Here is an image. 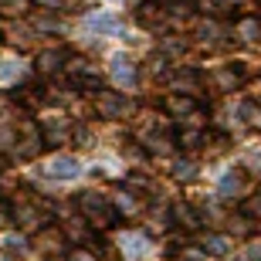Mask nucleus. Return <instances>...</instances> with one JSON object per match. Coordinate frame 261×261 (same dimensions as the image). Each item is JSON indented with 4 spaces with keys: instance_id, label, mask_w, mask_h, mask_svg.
I'll list each match as a JSON object with an SVG mask.
<instances>
[{
    "instance_id": "1",
    "label": "nucleus",
    "mask_w": 261,
    "mask_h": 261,
    "mask_svg": "<svg viewBox=\"0 0 261 261\" xmlns=\"http://www.w3.org/2000/svg\"><path fill=\"white\" fill-rule=\"evenodd\" d=\"M78 207H82V214H85V221L92 224V227H98V231H109V227L116 224V217H119L112 197H102V194H95V190L78 194Z\"/></svg>"
},
{
    "instance_id": "2",
    "label": "nucleus",
    "mask_w": 261,
    "mask_h": 261,
    "mask_svg": "<svg viewBox=\"0 0 261 261\" xmlns=\"http://www.w3.org/2000/svg\"><path fill=\"white\" fill-rule=\"evenodd\" d=\"M41 173L48 176V180H78L82 176V160L78 156H68V153L51 156L48 163L41 166Z\"/></svg>"
},
{
    "instance_id": "27",
    "label": "nucleus",
    "mask_w": 261,
    "mask_h": 261,
    "mask_svg": "<svg viewBox=\"0 0 261 261\" xmlns=\"http://www.w3.org/2000/svg\"><path fill=\"white\" fill-rule=\"evenodd\" d=\"M180 254H184L187 261H211V254L203 251V248H184V251H180Z\"/></svg>"
},
{
    "instance_id": "23",
    "label": "nucleus",
    "mask_w": 261,
    "mask_h": 261,
    "mask_svg": "<svg viewBox=\"0 0 261 261\" xmlns=\"http://www.w3.org/2000/svg\"><path fill=\"white\" fill-rule=\"evenodd\" d=\"M197 34H200L203 41H217L221 38V24H217V20H203L200 28H197Z\"/></svg>"
},
{
    "instance_id": "11",
    "label": "nucleus",
    "mask_w": 261,
    "mask_h": 261,
    "mask_svg": "<svg viewBox=\"0 0 261 261\" xmlns=\"http://www.w3.org/2000/svg\"><path fill=\"white\" fill-rule=\"evenodd\" d=\"M173 221L184 227V231H197L200 227V214L190 207V203H176L173 207Z\"/></svg>"
},
{
    "instance_id": "30",
    "label": "nucleus",
    "mask_w": 261,
    "mask_h": 261,
    "mask_svg": "<svg viewBox=\"0 0 261 261\" xmlns=\"http://www.w3.org/2000/svg\"><path fill=\"white\" fill-rule=\"evenodd\" d=\"M68 261H98V258H92L85 251H68Z\"/></svg>"
},
{
    "instance_id": "32",
    "label": "nucleus",
    "mask_w": 261,
    "mask_h": 261,
    "mask_svg": "<svg viewBox=\"0 0 261 261\" xmlns=\"http://www.w3.org/2000/svg\"><path fill=\"white\" fill-rule=\"evenodd\" d=\"M251 261H261V244H251Z\"/></svg>"
},
{
    "instance_id": "16",
    "label": "nucleus",
    "mask_w": 261,
    "mask_h": 261,
    "mask_svg": "<svg viewBox=\"0 0 261 261\" xmlns=\"http://www.w3.org/2000/svg\"><path fill=\"white\" fill-rule=\"evenodd\" d=\"M238 38L241 41H258L261 38V20L258 17H244L241 24H238Z\"/></svg>"
},
{
    "instance_id": "33",
    "label": "nucleus",
    "mask_w": 261,
    "mask_h": 261,
    "mask_svg": "<svg viewBox=\"0 0 261 261\" xmlns=\"http://www.w3.org/2000/svg\"><path fill=\"white\" fill-rule=\"evenodd\" d=\"M7 224V211H4V203H0V227Z\"/></svg>"
},
{
    "instance_id": "13",
    "label": "nucleus",
    "mask_w": 261,
    "mask_h": 261,
    "mask_svg": "<svg viewBox=\"0 0 261 261\" xmlns=\"http://www.w3.org/2000/svg\"><path fill=\"white\" fill-rule=\"evenodd\" d=\"M88 227H92V224H88L85 217H71V221L65 224V234H68L75 244H85L88 238H92V231H88Z\"/></svg>"
},
{
    "instance_id": "20",
    "label": "nucleus",
    "mask_w": 261,
    "mask_h": 261,
    "mask_svg": "<svg viewBox=\"0 0 261 261\" xmlns=\"http://www.w3.org/2000/svg\"><path fill=\"white\" fill-rule=\"evenodd\" d=\"M241 217H248V221H261V194L248 197V200L241 203Z\"/></svg>"
},
{
    "instance_id": "22",
    "label": "nucleus",
    "mask_w": 261,
    "mask_h": 261,
    "mask_svg": "<svg viewBox=\"0 0 261 261\" xmlns=\"http://www.w3.org/2000/svg\"><path fill=\"white\" fill-rule=\"evenodd\" d=\"M4 248H7L10 254H28V238H24V234H7V238H4Z\"/></svg>"
},
{
    "instance_id": "28",
    "label": "nucleus",
    "mask_w": 261,
    "mask_h": 261,
    "mask_svg": "<svg viewBox=\"0 0 261 261\" xmlns=\"http://www.w3.org/2000/svg\"><path fill=\"white\" fill-rule=\"evenodd\" d=\"M44 10H65L68 7V0H38Z\"/></svg>"
},
{
    "instance_id": "17",
    "label": "nucleus",
    "mask_w": 261,
    "mask_h": 261,
    "mask_svg": "<svg viewBox=\"0 0 261 261\" xmlns=\"http://www.w3.org/2000/svg\"><path fill=\"white\" fill-rule=\"evenodd\" d=\"M112 203H116V214H126V217L139 211V200H136V194H129V190H126V194H116Z\"/></svg>"
},
{
    "instance_id": "14",
    "label": "nucleus",
    "mask_w": 261,
    "mask_h": 261,
    "mask_svg": "<svg viewBox=\"0 0 261 261\" xmlns=\"http://www.w3.org/2000/svg\"><path fill=\"white\" fill-rule=\"evenodd\" d=\"M203 251L221 258V254L231 251V238H227V234H207V238H203Z\"/></svg>"
},
{
    "instance_id": "6",
    "label": "nucleus",
    "mask_w": 261,
    "mask_h": 261,
    "mask_svg": "<svg viewBox=\"0 0 261 261\" xmlns=\"http://www.w3.org/2000/svg\"><path fill=\"white\" fill-rule=\"evenodd\" d=\"M65 65H68V55L61 48H51V51H41V58H38V71L44 78H51V75H61L65 71Z\"/></svg>"
},
{
    "instance_id": "15",
    "label": "nucleus",
    "mask_w": 261,
    "mask_h": 261,
    "mask_svg": "<svg viewBox=\"0 0 261 261\" xmlns=\"http://www.w3.org/2000/svg\"><path fill=\"white\" fill-rule=\"evenodd\" d=\"M146 149L149 153H170L173 149V136H166V133H146Z\"/></svg>"
},
{
    "instance_id": "7",
    "label": "nucleus",
    "mask_w": 261,
    "mask_h": 261,
    "mask_svg": "<svg viewBox=\"0 0 261 261\" xmlns=\"http://www.w3.org/2000/svg\"><path fill=\"white\" fill-rule=\"evenodd\" d=\"M119 248H122L126 261H139L146 251H149V238H146V234L129 231V234H122V238H119Z\"/></svg>"
},
{
    "instance_id": "26",
    "label": "nucleus",
    "mask_w": 261,
    "mask_h": 261,
    "mask_svg": "<svg viewBox=\"0 0 261 261\" xmlns=\"http://www.w3.org/2000/svg\"><path fill=\"white\" fill-rule=\"evenodd\" d=\"M20 75V61H4L0 65V82H14Z\"/></svg>"
},
{
    "instance_id": "18",
    "label": "nucleus",
    "mask_w": 261,
    "mask_h": 261,
    "mask_svg": "<svg viewBox=\"0 0 261 261\" xmlns=\"http://www.w3.org/2000/svg\"><path fill=\"white\" fill-rule=\"evenodd\" d=\"M214 82H217V88H224V92H227V88H234L238 85V82H241V68H224V71H217V75H214Z\"/></svg>"
},
{
    "instance_id": "9",
    "label": "nucleus",
    "mask_w": 261,
    "mask_h": 261,
    "mask_svg": "<svg viewBox=\"0 0 261 261\" xmlns=\"http://www.w3.org/2000/svg\"><path fill=\"white\" fill-rule=\"evenodd\" d=\"M163 109L170 112V116H176V119H190V116H197V102H194L190 95H180V92L166 95V98H163Z\"/></svg>"
},
{
    "instance_id": "31",
    "label": "nucleus",
    "mask_w": 261,
    "mask_h": 261,
    "mask_svg": "<svg viewBox=\"0 0 261 261\" xmlns=\"http://www.w3.org/2000/svg\"><path fill=\"white\" fill-rule=\"evenodd\" d=\"M20 4H24V0H0V7H10V10H14V7L20 10Z\"/></svg>"
},
{
    "instance_id": "8",
    "label": "nucleus",
    "mask_w": 261,
    "mask_h": 261,
    "mask_svg": "<svg viewBox=\"0 0 261 261\" xmlns=\"http://www.w3.org/2000/svg\"><path fill=\"white\" fill-rule=\"evenodd\" d=\"M82 28H85L88 34H98V38H102V34H119V31H122L119 28V17H112V14H88Z\"/></svg>"
},
{
    "instance_id": "3",
    "label": "nucleus",
    "mask_w": 261,
    "mask_h": 261,
    "mask_svg": "<svg viewBox=\"0 0 261 261\" xmlns=\"http://www.w3.org/2000/svg\"><path fill=\"white\" fill-rule=\"evenodd\" d=\"M109 75H112V82L119 88H133L139 82V68H136V61L129 58L126 51H119V55L109 58Z\"/></svg>"
},
{
    "instance_id": "4",
    "label": "nucleus",
    "mask_w": 261,
    "mask_h": 261,
    "mask_svg": "<svg viewBox=\"0 0 261 261\" xmlns=\"http://www.w3.org/2000/svg\"><path fill=\"white\" fill-rule=\"evenodd\" d=\"M95 109H98L102 119H122L133 106L126 102V95H119V92H112V88H102V92L95 95Z\"/></svg>"
},
{
    "instance_id": "35",
    "label": "nucleus",
    "mask_w": 261,
    "mask_h": 261,
    "mask_svg": "<svg viewBox=\"0 0 261 261\" xmlns=\"http://www.w3.org/2000/svg\"><path fill=\"white\" fill-rule=\"evenodd\" d=\"M109 4H116V0H109Z\"/></svg>"
},
{
    "instance_id": "29",
    "label": "nucleus",
    "mask_w": 261,
    "mask_h": 261,
    "mask_svg": "<svg viewBox=\"0 0 261 261\" xmlns=\"http://www.w3.org/2000/svg\"><path fill=\"white\" fill-rule=\"evenodd\" d=\"M163 48L170 51V55H184V48H187V44H184V41H166Z\"/></svg>"
},
{
    "instance_id": "19",
    "label": "nucleus",
    "mask_w": 261,
    "mask_h": 261,
    "mask_svg": "<svg viewBox=\"0 0 261 261\" xmlns=\"http://www.w3.org/2000/svg\"><path fill=\"white\" fill-rule=\"evenodd\" d=\"M173 176H176V180H184V184H187V180H194V176H197V163H194V160H176V163H173Z\"/></svg>"
},
{
    "instance_id": "21",
    "label": "nucleus",
    "mask_w": 261,
    "mask_h": 261,
    "mask_svg": "<svg viewBox=\"0 0 261 261\" xmlns=\"http://www.w3.org/2000/svg\"><path fill=\"white\" fill-rule=\"evenodd\" d=\"M200 139H207L203 129H184V133H180V146H184V149H197Z\"/></svg>"
},
{
    "instance_id": "10",
    "label": "nucleus",
    "mask_w": 261,
    "mask_h": 261,
    "mask_svg": "<svg viewBox=\"0 0 261 261\" xmlns=\"http://www.w3.org/2000/svg\"><path fill=\"white\" fill-rule=\"evenodd\" d=\"M238 194H241V173H238V170H227V173L221 176V184H217V197H221V200H234Z\"/></svg>"
},
{
    "instance_id": "24",
    "label": "nucleus",
    "mask_w": 261,
    "mask_h": 261,
    "mask_svg": "<svg viewBox=\"0 0 261 261\" xmlns=\"http://www.w3.org/2000/svg\"><path fill=\"white\" fill-rule=\"evenodd\" d=\"M241 116H244V122H248V126H261V109L254 106V102H244V106H241Z\"/></svg>"
},
{
    "instance_id": "34",
    "label": "nucleus",
    "mask_w": 261,
    "mask_h": 261,
    "mask_svg": "<svg viewBox=\"0 0 261 261\" xmlns=\"http://www.w3.org/2000/svg\"><path fill=\"white\" fill-rule=\"evenodd\" d=\"M4 166H7V163H4V160H0V173H4Z\"/></svg>"
},
{
    "instance_id": "5",
    "label": "nucleus",
    "mask_w": 261,
    "mask_h": 261,
    "mask_svg": "<svg viewBox=\"0 0 261 261\" xmlns=\"http://www.w3.org/2000/svg\"><path fill=\"white\" fill-rule=\"evenodd\" d=\"M17 136H20V139H17L20 146H14V153H17L20 160H31V156H34V153L41 149V146H44L41 133H38L34 126H31V122H20V126H17Z\"/></svg>"
},
{
    "instance_id": "25",
    "label": "nucleus",
    "mask_w": 261,
    "mask_h": 261,
    "mask_svg": "<svg viewBox=\"0 0 261 261\" xmlns=\"http://www.w3.org/2000/svg\"><path fill=\"white\" fill-rule=\"evenodd\" d=\"M34 31H61V24L51 14H41V17H34V24H31Z\"/></svg>"
},
{
    "instance_id": "12",
    "label": "nucleus",
    "mask_w": 261,
    "mask_h": 261,
    "mask_svg": "<svg viewBox=\"0 0 261 261\" xmlns=\"http://www.w3.org/2000/svg\"><path fill=\"white\" fill-rule=\"evenodd\" d=\"M14 221H17L24 231H38V227H44V214L31 211V207H14Z\"/></svg>"
}]
</instances>
